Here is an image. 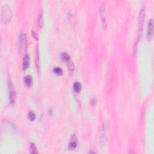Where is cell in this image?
Returning a JSON list of instances; mask_svg holds the SVG:
<instances>
[{
    "label": "cell",
    "mask_w": 154,
    "mask_h": 154,
    "mask_svg": "<svg viewBox=\"0 0 154 154\" xmlns=\"http://www.w3.org/2000/svg\"><path fill=\"white\" fill-rule=\"evenodd\" d=\"M95 103H96V99H93L92 101H91V104H92V105H94L95 104Z\"/></svg>",
    "instance_id": "cell-17"
},
{
    "label": "cell",
    "mask_w": 154,
    "mask_h": 154,
    "mask_svg": "<svg viewBox=\"0 0 154 154\" xmlns=\"http://www.w3.org/2000/svg\"><path fill=\"white\" fill-rule=\"evenodd\" d=\"M9 99L11 104H13L16 99V92L14 89V86L11 82L9 83Z\"/></svg>",
    "instance_id": "cell-3"
},
{
    "label": "cell",
    "mask_w": 154,
    "mask_h": 154,
    "mask_svg": "<svg viewBox=\"0 0 154 154\" xmlns=\"http://www.w3.org/2000/svg\"><path fill=\"white\" fill-rule=\"evenodd\" d=\"M30 152L31 154H37L38 151L34 143H31L30 145Z\"/></svg>",
    "instance_id": "cell-14"
},
{
    "label": "cell",
    "mask_w": 154,
    "mask_h": 154,
    "mask_svg": "<svg viewBox=\"0 0 154 154\" xmlns=\"http://www.w3.org/2000/svg\"><path fill=\"white\" fill-rule=\"evenodd\" d=\"M153 20L150 19L148 22V30H147V37L148 39H151L153 37Z\"/></svg>",
    "instance_id": "cell-6"
},
{
    "label": "cell",
    "mask_w": 154,
    "mask_h": 154,
    "mask_svg": "<svg viewBox=\"0 0 154 154\" xmlns=\"http://www.w3.org/2000/svg\"><path fill=\"white\" fill-rule=\"evenodd\" d=\"M28 118L31 121H33L36 119V114L32 112V111H30V112L28 113Z\"/></svg>",
    "instance_id": "cell-16"
},
{
    "label": "cell",
    "mask_w": 154,
    "mask_h": 154,
    "mask_svg": "<svg viewBox=\"0 0 154 154\" xmlns=\"http://www.w3.org/2000/svg\"><path fill=\"white\" fill-rule=\"evenodd\" d=\"M31 33H32V34H33V36H34V37H35L36 39H37V35H36V34L35 32H34V31H32Z\"/></svg>",
    "instance_id": "cell-18"
},
{
    "label": "cell",
    "mask_w": 154,
    "mask_h": 154,
    "mask_svg": "<svg viewBox=\"0 0 154 154\" xmlns=\"http://www.w3.org/2000/svg\"><path fill=\"white\" fill-rule=\"evenodd\" d=\"M67 67H68L69 71L70 73L72 74V73H73V71H74V65H73L72 60H70L69 61H67Z\"/></svg>",
    "instance_id": "cell-10"
},
{
    "label": "cell",
    "mask_w": 154,
    "mask_h": 154,
    "mask_svg": "<svg viewBox=\"0 0 154 154\" xmlns=\"http://www.w3.org/2000/svg\"><path fill=\"white\" fill-rule=\"evenodd\" d=\"M73 90H74L75 92H79L81 91L82 87H81V85L80 83L75 82L74 84H73Z\"/></svg>",
    "instance_id": "cell-12"
},
{
    "label": "cell",
    "mask_w": 154,
    "mask_h": 154,
    "mask_svg": "<svg viewBox=\"0 0 154 154\" xmlns=\"http://www.w3.org/2000/svg\"><path fill=\"white\" fill-rule=\"evenodd\" d=\"M60 57L61 58V59L66 61H68L71 60V57H70L69 55L67 53H65V52H63V53H61V54H60Z\"/></svg>",
    "instance_id": "cell-13"
},
{
    "label": "cell",
    "mask_w": 154,
    "mask_h": 154,
    "mask_svg": "<svg viewBox=\"0 0 154 154\" xmlns=\"http://www.w3.org/2000/svg\"><path fill=\"white\" fill-rule=\"evenodd\" d=\"M43 15H42V13H40L38 15V18H37V23H38V26L41 28L43 25Z\"/></svg>",
    "instance_id": "cell-11"
},
{
    "label": "cell",
    "mask_w": 154,
    "mask_h": 154,
    "mask_svg": "<svg viewBox=\"0 0 154 154\" xmlns=\"http://www.w3.org/2000/svg\"><path fill=\"white\" fill-rule=\"evenodd\" d=\"M100 16L101 18L102 22L103 27L104 29L107 28V23L106 21H105V6L104 4L101 6L100 8Z\"/></svg>",
    "instance_id": "cell-7"
},
{
    "label": "cell",
    "mask_w": 154,
    "mask_h": 154,
    "mask_svg": "<svg viewBox=\"0 0 154 154\" xmlns=\"http://www.w3.org/2000/svg\"><path fill=\"white\" fill-rule=\"evenodd\" d=\"M53 72L54 73L58 75H61L63 73V71L60 67H55L53 69Z\"/></svg>",
    "instance_id": "cell-15"
},
{
    "label": "cell",
    "mask_w": 154,
    "mask_h": 154,
    "mask_svg": "<svg viewBox=\"0 0 154 154\" xmlns=\"http://www.w3.org/2000/svg\"><path fill=\"white\" fill-rule=\"evenodd\" d=\"M30 66V56L28 54L24 55L22 61V68L24 71H25Z\"/></svg>",
    "instance_id": "cell-8"
},
{
    "label": "cell",
    "mask_w": 154,
    "mask_h": 154,
    "mask_svg": "<svg viewBox=\"0 0 154 154\" xmlns=\"http://www.w3.org/2000/svg\"><path fill=\"white\" fill-rule=\"evenodd\" d=\"M19 48L21 51H25L27 48V37L24 33H21L18 39Z\"/></svg>",
    "instance_id": "cell-2"
},
{
    "label": "cell",
    "mask_w": 154,
    "mask_h": 154,
    "mask_svg": "<svg viewBox=\"0 0 154 154\" xmlns=\"http://www.w3.org/2000/svg\"><path fill=\"white\" fill-rule=\"evenodd\" d=\"M1 20L4 23H7L11 20L12 12L11 9L7 4H4L1 7Z\"/></svg>",
    "instance_id": "cell-1"
},
{
    "label": "cell",
    "mask_w": 154,
    "mask_h": 154,
    "mask_svg": "<svg viewBox=\"0 0 154 154\" xmlns=\"http://www.w3.org/2000/svg\"><path fill=\"white\" fill-rule=\"evenodd\" d=\"M144 17H145V11H144V7H143L141 9L139 14V35L142 34Z\"/></svg>",
    "instance_id": "cell-4"
},
{
    "label": "cell",
    "mask_w": 154,
    "mask_h": 154,
    "mask_svg": "<svg viewBox=\"0 0 154 154\" xmlns=\"http://www.w3.org/2000/svg\"><path fill=\"white\" fill-rule=\"evenodd\" d=\"M89 153H95V152H93V151H90Z\"/></svg>",
    "instance_id": "cell-19"
},
{
    "label": "cell",
    "mask_w": 154,
    "mask_h": 154,
    "mask_svg": "<svg viewBox=\"0 0 154 154\" xmlns=\"http://www.w3.org/2000/svg\"><path fill=\"white\" fill-rule=\"evenodd\" d=\"M32 81H33V79L31 75H26L24 77V83L26 86L28 87L31 86Z\"/></svg>",
    "instance_id": "cell-9"
},
{
    "label": "cell",
    "mask_w": 154,
    "mask_h": 154,
    "mask_svg": "<svg viewBox=\"0 0 154 154\" xmlns=\"http://www.w3.org/2000/svg\"><path fill=\"white\" fill-rule=\"evenodd\" d=\"M77 144H78V138L75 134H73L69 144V149L70 150H74L77 148Z\"/></svg>",
    "instance_id": "cell-5"
}]
</instances>
